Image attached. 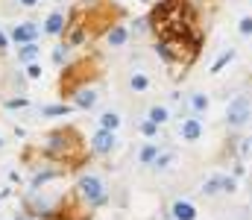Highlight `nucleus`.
I'll list each match as a JSON object with an SVG mask.
<instances>
[{"instance_id":"obj_1","label":"nucleus","mask_w":252,"mask_h":220,"mask_svg":"<svg viewBox=\"0 0 252 220\" xmlns=\"http://www.w3.org/2000/svg\"><path fill=\"white\" fill-rule=\"evenodd\" d=\"M68 147H76V132H70V129H56V132L47 138L50 156H62Z\"/></svg>"},{"instance_id":"obj_2","label":"nucleus","mask_w":252,"mask_h":220,"mask_svg":"<svg viewBox=\"0 0 252 220\" xmlns=\"http://www.w3.org/2000/svg\"><path fill=\"white\" fill-rule=\"evenodd\" d=\"M226 121H229V126H244L250 121V100L247 97H235L229 103V109H226Z\"/></svg>"},{"instance_id":"obj_3","label":"nucleus","mask_w":252,"mask_h":220,"mask_svg":"<svg viewBox=\"0 0 252 220\" xmlns=\"http://www.w3.org/2000/svg\"><path fill=\"white\" fill-rule=\"evenodd\" d=\"M79 194L85 197V200H91V203H106V191H103V182L97 179V176H82L79 179Z\"/></svg>"},{"instance_id":"obj_4","label":"nucleus","mask_w":252,"mask_h":220,"mask_svg":"<svg viewBox=\"0 0 252 220\" xmlns=\"http://www.w3.org/2000/svg\"><path fill=\"white\" fill-rule=\"evenodd\" d=\"M115 147V132L112 129H100L97 135H94V150L97 153H109Z\"/></svg>"},{"instance_id":"obj_5","label":"nucleus","mask_w":252,"mask_h":220,"mask_svg":"<svg viewBox=\"0 0 252 220\" xmlns=\"http://www.w3.org/2000/svg\"><path fill=\"white\" fill-rule=\"evenodd\" d=\"M173 218H176V220H194V218H197V209H194L191 203L179 200V203L173 206Z\"/></svg>"},{"instance_id":"obj_6","label":"nucleus","mask_w":252,"mask_h":220,"mask_svg":"<svg viewBox=\"0 0 252 220\" xmlns=\"http://www.w3.org/2000/svg\"><path fill=\"white\" fill-rule=\"evenodd\" d=\"M15 41H21V44H29L32 38H35V26L32 24H21V26H15Z\"/></svg>"},{"instance_id":"obj_7","label":"nucleus","mask_w":252,"mask_h":220,"mask_svg":"<svg viewBox=\"0 0 252 220\" xmlns=\"http://www.w3.org/2000/svg\"><path fill=\"white\" fill-rule=\"evenodd\" d=\"M182 135H185L188 141H197V138L203 135V126H200V121H197V118L185 121V123H182Z\"/></svg>"},{"instance_id":"obj_8","label":"nucleus","mask_w":252,"mask_h":220,"mask_svg":"<svg viewBox=\"0 0 252 220\" xmlns=\"http://www.w3.org/2000/svg\"><path fill=\"white\" fill-rule=\"evenodd\" d=\"M62 26H65V18H62L59 12H56V15H50V18H47V24H44V29H47L50 35H56V32H62Z\"/></svg>"},{"instance_id":"obj_9","label":"nucleus","mask_w":252,"mask_h":220,"mask_svg":"<svg viewBox=\"0 0 252 220\" xmlns=\"http://www.w3.org/2000/svg\"><path fill=\"white\" fill-rule=\"evenodd\" d=\"M94 100H97V94H94V91H88V88L76 91V106H82V109H91V106H94Z\"/></svg>"},{"instance_id":"obj_10","label":"nucleus","mask_w":252,"mask_h":220,"mask_svg":"<svg viewBox=\"0 0 252 220\" xmlns=\"http://www.w3.org/2000/svg\"><path fill=\"white\" fill-rule=\"evenodd\" d=\"M100 126H103V129H112V132H115V129L120 126V118H117L115 112H106V115L100 118Z\"/></svg>"},{"instance_id":"obj_11","label":"nucleus","mask_w":252,"mask_h":220,"mask_svg":"<svg viewBox=\"0 0 252 220\" xmlns=\"http://www.w3.org/2000/svg\"><path fill=\"white\" fill-rule=\"evenodd\" d=\"M123 41H126V29H123V26H115V29L109 32V44L117 47V44H123Z\"/></svg>"},{"instance_id":"obj_12","label":"nucleus","mask_w":252,"mask_h":220,"mask_svg":"<svg viewBox=\"0 0 252 220\" xmlns=\"http://www.w3.org/2000/svg\"><path fill=\"white\" fill-rule=\"evenodd\" d=\"M232 59H235V50H226V53H223V56H220V59H217L214 65H211V71H214V73H217V71H223V68H226V65H229Z\"/></svg>"},{"instance_id":"obj_13","label":"nucleus","mask_w":252,"mask_h":220,"mask_svg":"<svg viewBox=\"0 0 252 220\" xmlns=\"http://www.w3.org/2000/svg\"><path fill=\"white\" fill-rule=\"evenodd\" d=\"M35 56H38V47H35V44H32V41H29V44H23V47H21V59H23V62H32V59H35Z\"/></svg>"},{"instance_id":"obj_14","label":"nucleus","mask_w":252,"mask_h":220,"mask_svg":"<svg viewBox=\"0 0 252 220\" xmlns=\"http://www.w3.org/2000/svg\"><path fill=\"white\" fill-rule=\"evenodd\" d=\"M150 121H153V123H164V121H167V109L153 106V109H150Z\"/></svg>"},{"instance_id":"obj_15","label":"nucleus","mask_w":252,"mask_h":220,"mask_svg":"<svg viewBox=\"0 0 252 220\" xmlns=\"http://www.w3.org/2000/svg\"><path fill=\"white\" fill-rule=\"evenodd\" d=\"M220 191H226V194H235V191H238V182H235L232 176H220Z\"/></svg>"},{"instance_id":"obj_16","label":"nucleus","mask_w":252,"mask_h":220,"mask_svg":"<svg viewBox=\"0 0 252 220\" xmlns=\"http://www.w3.org/2000/svg\"><path fill=\"white\" fill-rule=\"evenodd\" d=\"M147 85H150V79H147L144 73H135V76H132V88H135V91H147Z\"/></svg>"},{"instance_id":"obj_17","label":"nucleus","mask_w":252,"mask_h":220,"mask_svg":"<svg viewBox=\"0 0 252 220\" xmlns=\"http://www.w3.org/2000/svg\"><path fill=\"white\" fill-rule=\"evenodd\" d=\"M191 106H194L197 112H206V109H208V100H206V94H194V97H191Z\"/></svg>"},{"instance_id":"obj_18","label":"nucleus","mask_w":252,"mask_h":220,"mask_svg":"<svg viewBox=\"0 0 252 220\" xmlns=\"http://www.w3.org/2000/svg\"><path fill=\"white\" fill-rule=\"evenodd\" d=\"M156 156H159V153H156V147H153V144H147V147L141 150V162H144V165H150V162H156Z\"/></svg>"},{"instance_id":"obj_19","label":"nucleus","mask_w":252,"mask_h":220,"mask_svg":"<svg viewBox=\"0 0 252 220\" xmlns=\"http://www.w3.org/2000/svg\"><path fill=\"white\" fill-rule=\"evenodd\" d=\"M214 191H220V176H211V179L203 185V194H214Z\"/></svg>"},{"instance_id":"obj_20","label":"nucleus","mask_w":252,"mask_h":220,"mask_svg":"<svg viewBox=\"0 0 252 220\" xmlns=\"http://www.w3.org/2000/svg\"><path fill=\"white\" fill-rule=\"evenodd\" d=\"M68 112H70L68 106H47V109H44V115H47V118H50V115H68Z\"/></svg>"},{"instance_id":"obj_21","label":"nucleus","mask_w":252,"mask_h":220,"mask_svg":"<svg viewBox=\"0 0 252 220\" xmlns=\"http://www.w3.org/2000/svg\"><path fill=\"white\" fill-rule=\"evenodd\" d=\"M156 126H159V123H153V121H144V123H141V132H144V135H156Z\"/></svg>"},{"instance_id":"obj_22","label":"nucleus","mask_w":252,"mask_h":220,"mask_svg":"<svg viewBox=\"0 0 252 220\" xmlns=\"http://www.w3.org/2000/svg\"><path fill=\"white\" fill-rule=\"evenodd\" d=\"M170 159H173L170 153H161V156H156V168H167V165H170Z\"/></svg>"},{"instance_id":"obj_23","label":"nucleus","mask_w":252,"mask_h":220,"mask_svg":"<svg viewBox=\"0 0 252 220\" xmlns=\"http://www.w3.org/2000/svg\"><path fill=\"white\" fill-rule=\"evenodd\" d=\"M241 32H244V35H252V18H244V21H241Z\"/></svg>"},{"instance_id":"obj_24","label":"nucleus","mask_w":252,"mask_h":220,"mask_svg":"<svg viewBox=\"0 0 252 220\" xmlns=\"http://www.w3.org/2000/svg\"><path fill=\"white\" fill-rule=\"evenodd\" d=\"M26 71H29V76H32V79H38V76H41V68H38V65H29Z\"/></svg>"},{"instance_id":"obj_25","label":"nucleus","mask_w":252,"mask_h":220,"mask_svg":"<svg viewBox=\"0 0 252 220\" xmlns=\"http://www.w3.org/2000/svg\"><path fill=\"white\" fill-rule=\"evenodd\" d=\"M21 3H23V6H35L38 0H21Z\"/></svg>"},{"instance_id":"obj_26","label":"nucleus","mask_w":252,"mask_h":220,"mask_svg":"<svg viewBox=\"0 0 252 220\" xmlns=\"http://www.w3.org/2000/svg\"><path fill=\"white\" fill-rule=\"evenodd\" d=\"M0 47H6V35L3 32H0Z\"/></svg>"},{"instance_id":"obj_27","label":"nucleus","mask_w":252,"mask_h":220,"mask_svg":"<svg viewBox=\"0 0 252 220\" xmlns=\"http://www.w3.org/2000/svg\"><path fill=\"white\" fill-rule=\"evenodd\" d=\"M0 144H3V141H0Z\"/></svg>"}]
</instances>
